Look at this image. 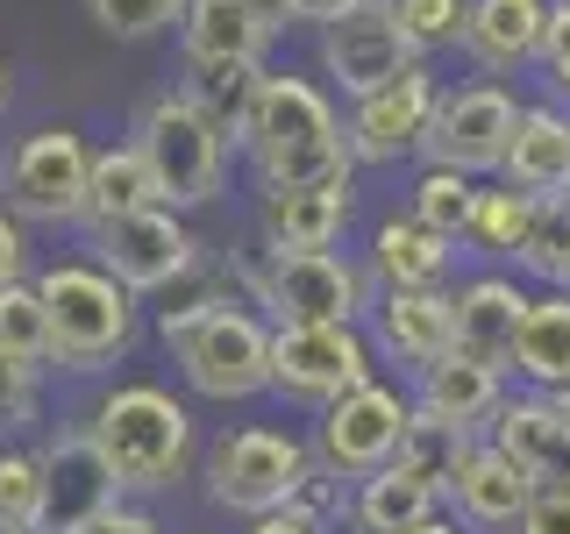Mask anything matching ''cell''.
I'll return each mask as SVG.
<instances>
[{"mask_svg": "<svg viewBox=\"0 0 570 534\" xmlns=\"http://www.w3.org/2000/svg\"><path fill=\"white\" fill-rule=\"evenodd\" d=\"M79 427L107 456L121 498H142V506L178 492L200 463V414L165 378H100V392L79 406Z\"/></svg>", "mask_w": 570, "mask_h": 534, "instance_id": "1", "label": "cell"}, {"mask_svg": "<svg viewBox=\"0 0 570 534\" xmlns=\"http://www.w3.org/2000/svg\"><path fill=\"white\" fill-rule=\"evenodd\" d=\"M236 165L249 171V192L356 178L350 142H343V100L314 71H264L257 100H249L236 129Z\"/></svg>", "mask_w": 570, "mask_h": 534, "instance_id": "2", "label": "cell"}, {"mask_svg": "<svg viewBox=\"0 0 570 534\" xmlns=\"http://www.w3.org/2000/svg\"><path fill=\"white\" fill-rule=\"evenodd\" d=\"M29 285L43 293V314H50V370L58 378H115L121 364L136 356L142 328V299L121 285L115 271H100L86 249H65V257L36 264Z\"/></svg>", "mask_w": 570, "mask_h": 534, "instance_id": "3", "label": "cell"}, {"mask_svg": "<svg viewBox=\"0 0 570 534\" xmlns=\"http://www.w3.org/2000/svg\"><path fill=\"white\" fill-rule=\"evenodd\" d=\"M222 264H228V278H236V293L272 320V328H364L371 299H379L364 257H350V249L272 257V249L249 236L243 249H228Z\"/></svg>", "mask_w": 570, "mask_h": 534, "instance_id": "4", "label": "cell"}, {"mask_svg": "<svg viewBox=\"0 0 570 534\" xmlns=\"http://www.w3.org/2000/svg\"><path fill=\"white\" fill-rule=\"evenodd\" d=\"M129 142L142 150V165L157 178V200L178 214H207L228 200V178H236V136L207 115L186 86H157L136 107Z\"/></svg>", "mask_w": 570, "mask_h": 534, "instance_id": "5", "label": "cell"}, {"mask_svg": "<svg viewBox=\"0 0 570 534\" xmlns=\"http://www.w3.org/2000/svg\"><path fill=\"white\" fill-rule=\"evenodd\" d=\"M314 449H307V427H278V421H236L200 449V492L214 513L228 521H257V513L293 506V492L307 485Z\"/></svg>", "mask_w": 570, "mask_h": 534, "instance_id": "6", "label": "cell"}, {"mask_svg": "<svg viewBox=\"0 0 570 534\" xmlns=\"http://www.w3.org/2000/svg\"><path fill=\"white\" fill-rule=\"evenodd\" d=\"M171 349L178 392L200 406H257L272 399V320L249 299H228L207 320H193Z\"/></svg>", "mask_w": 570, "mask_h": 534, "instance_id": "7", "label": "cell"}, {"mask_svg": "<svg viewBox=\"0 0 570 534\" xmlns=\"http://www.w3.org/2000/svg\"><path fill=\"white\" fill-rule=\"evenodd\" d=\"M86 171H94V136L79 121H36L0 150V207L22 228H86Z\"/></svg>", "mask_w": 570, "mask_h": 534, "instance_id": "8", "label": "cell"}, {"mask_svg": "<svg viewBox=\"0 0 570 534\" xmlns=\"http://www.w3.org/2000/svg\"><path fill=\"white\" fill-rule=\"evenodd\" d=\"M406 427H414V392H406V378H385L379 370V378H364L356 392H343L335 406L307 414V449L335 477H371L385 463H400Z\"/></svg>", "mask_w": 570, "mask_h": 534, "instance_id": "9", "label": "cell"}, {"mask_svg": "<svg viewBox=\"0 0 570 534\" xmlns=\"http://www.w3.org/2000/svg\"><path fill=\"white\" fill-rule=\"evenodd\" d=\"M79 249L100 271H115L136 299H157L178 271H193V264L207 257L193 214H178V207H142V214H115V221H86Z\"/></svg>", "mask_w": 570, "mask_h": 534, "instance_id": "10", "label": "cell"}, {"mask_svg": "<svg viewBox=\"0 0 570 534\" xmlns=\"http://www.w3.org/2000/svg\"><path fill=\"white\" fill-rule=\"evenodd\" d=\"M442 71L414 58L400 79L371 86L364 100H343V142H350V165L356 171H392V165H421V136L435 121L442 100Z\"/></svg>", "mask_w": 570, "mask_h": 534, "instance_id": "11", "label": "cell"}, {"mask_svg": "<svg viewBox=\"0 0 570 534\" xmlns=\"http://www.w3.org/2000/svg\"><path fill=\"white\" fill-rule=\"evenodd\" d=\"M513 121H521V93H513L507 79L442 86L435 121H428V136H421V165H450L463 178H499Z\"/></svg>", "mask_w": 570, "mask_h": 534, "instance_id": "12", "label": "cell"}, {"mask_svg": "<svg viewBox=\"0 0 570 534\" xmlns=\"http://www.w3.org/2000/svg\"><path fill=\"white\" fill-rule=\"evenodd\" d=\"M364 378H379L364 328H272V399L293 414H321Z\"/></svg>", "mask_w": 570, "mask_h": 534, "instance_id": "13", "label": "cell"}, {"mask_svg": "<svg viewBox=\"0 0 570 534\" xmlns=\"http://www.w3.org/2000/svg\"><path fill=\"white\" fill-rule=\"evenodd\" d=\"M406 65H414V43L400 36L392 0H350L343 14H328L314 29V79L335 100H364L371 86L400 79Z\"/></svg>", "mask_w": 570, "mask_h": 534, "instance_id": "14", "label": "cell"}, {"mask_svg": "<svg viewBox=\"0 0 570 534\" xmlns=\"http://www.w3.org/2000/svg\"><path fill=\"white\" fill-rule=\"evenodd\" d=\"M36 463H43V534H79L107 506H121V485L94 449V435L79 427V414L36 435Z\"/></svg>", "mask_w": 570, "mask_h": 534, "instance_id": "15", "label": "cell"}, {"mask_svg": "<svg viewBox=\"0 0 570 534\" xmlns=\"http://www.w3.org/2000/svg\"><path fill=\"white\" fill-rule=\"evenodd\" d=\"M371 356H379L385 378H414L435 356L456 349V314H450V285H400V293H379L364 314Z\"/></svg>", "mask_w": 570, "mask_h": 534, "instance_id": "16", "label": "cell"}, {"mask_svg": "<svg viewBox=\"0 0 570 534\" xmlns=\"http://www.w3.org/2000/svg\"><path fill=\"white\" fill-rule=\"evenodd\" d=\"M356 228V178H328V186H272L257 192L249 236L272 257H307V249H343Z\"/></svg>", "mask_w": 570, "mask_h": 534, "instance_id": "17", "label": "cell"}, {"mask_svg": "<svg viewBox=\"0 0 570 534\" xmlns=\"http://www.w3.org/2000/svg\"><path fill=\"white\" fill-rule=\"evenodd\" d=\"M534 285L507 264H485V271H463L450 285V314H456V349L478 356V364L507 370L513 364V335H521V314H528Z\"/></svg>", "mask_w": 570, "mask_h": 534, "instance_id": "18", "label": "cell"}, {"mask_svg": "<svg viewBox=\"0 0 570 534\" xmlns=\"http://www.w3.org/2000/svg\"><path fill=\"white\" fill-rule=\"evenodd\" d=\"M528 506H534V477L513 456H499L492 442H471V456H463L456 477L442 485V513L471 534H513Z\"/></svg>", "mask_w": 570, "mask_h": 534, "instance_id": "19", "label": "cell"}, {"mask_svg": "<svg viewBox=\"0 0 570 534\" xmlns=\"http://www.w3.org/2000/svg\"><path fill=\"white\" fill-rule=\"evenodd\" d=\"M485 442L499 456L521 463V471L534 477V492H570V421L557 414L549 392H521V385H513L507 399H499Z\"/></svg>", "mask_w": 570, "mask_h": 534, "instance_id": "20", "label": "cell"}, {"mask_svg": "<svg viewBox=\"0 0 570 534\" xmlns=\"http://www.w3.org/2000/svg\"><path fill=\"white\" fill-rule=\"evenodd\" d=\"M549 0H463V65L478 79H521L542 58Z\"/></svg>", "mask_w": 570, "mask_h": 534, "instance_id": "21", "label": "cell"}, {"mask_svg": "<svg viewBox=\"0 0 570 534\" xmlns=\"http://www.w3.org/2000/svg\"><path fill=\"white\" fill-rule=\"evenodd\" d=\"M406 392H414V414L428 421H442V427H463V435H485L492 414H499V399L513 392L507 370H492V364H478V356H435L428 370H414L406 378Z\"/></svg>", "mask_w": 570, "mask_h": 534, "instance_id": "22", "label": "cell"}, {"mask_svg": "<svg viewBox=\"0 0 570 534\" xmlns=\"http://www.w3.org/2000/svg\"><path fill=\"white\" fill-rule=\"evenodd\" d=\"M456 249L463 243L435 236V228L414 221L406 207H392L364 236V271H371L379 293H400V285H456Z\"/></svg>", "mask_w": 570, "mask_h": 534, "instance_id": "23", "label": "cell"}, {"mask_svg": "<svg viewBox=\"0 0 570 534\" xmlns=\"http://www.w3.org/2000/svg\"><path fill=\"white\" fill-rule=\"evenodd\" d=\"M499 186L528 192V200H557L570 192V107L563 100H521V121H513L507 165H499Z\"/></svg>", "mask_w": 570, "mask_h": 534, "instance_id": "24", "label": "cell"}, {"mask_svg": "<svg viewBox=\"0 0 570 534\" xmlns=\"http://www.w3.org/2000/svg\"><path fill=\"white\" fill-rule=\"evenodd\" d=\"M278 36L249 14V0H186L178 14V58L186 65H264Z\"/></svg>", "mask_w": 570, "mask_h": 534, "instance_id": "25", "label": "cell"}, {"mask_svg": "<svg viewBox=\"0 0 570 534\" xmlns=\"http://www.w3.org/2000/svg\"><path fill=\"white\" fill-rule=\"evenodd\" d=\"M442 513V492L406 463H385L371 477H350V506H343V534H406Z\"/></svg>", "mask_w": 570, "mask_h": 534, "instance_id": "26", "label": "cell"}, {"mask_svg": "<svg viewBox=\"0 0 570 534\" xmlns=\"http://www.w3.org/2000/svg\"><path fill=\"white\" fill-rule=\"evenodd\" d=\"M507 378L521 392H557L570 385V293L563 285H534L521 335H513V364Z\"/></svg>", "mask_w": 570, "mask_h": 534, "instance_id": "27", "label": "cell"}, {"mask_svg": "<svg viewBox=\"0 0 570 534\" xmlns=\"http://www.w3.org/2000/svg\"><path fill=\"white\" fill-rule=\"evenodd\" d=\"M228 299H243V293H236V278H228L222 249H207V257L193 264V271H178L157 299H142V314H150V335H157V343H178L193 320H207L214 307H228Z\"/></svg>", "mask_w": 570, "mask_h": 534, "instance_id": "28", "label": "cell"}, {"mask_svg": "<svg viewBox=\"0 0 570 534\" xmlns=\"http://www.w3.org/2000/svg\"><path fill=\"white\" fill-rule=\"evenodd\" d=\"M142 207H165L157 200V178L142 165V150L129 136L94 142V171H86V221H115V214H142Z\"/></svg>", "mask_w": 570, "mask_h": 534, "instance_id": "29", "label": "cell"}, {"mask_svg": "<svg viewBox=\"0 0 570 534\" xmlns=\"http://www.w3.org/2000/svg\"><path fill=\"white\" fill-rule=\"evenodd\" d=\"M534 207L542 200H528V192L485 178V186H478V207H471V228H463V249H478L485 264H507L513 271V257H521V243L534 228Z\"/></svg>", "mask_w": 570, "mask_h": 534, "instance_id": "30", "label": "cell"}, {"mask_svg": "<svg viewBox=\"0 0 570 534\" xmlns=\"http://www.w3.org/2000/svg\"><path fill=\"white\" fill-rule=\"evenodd\" d=\"M478 186H485V178H463V171H450V165H414V178H406V214H414V221H428L435 236L463 243L471 207H478Z\"/></svg>", "mask_w": 570, "mask_h": 534, "instance_id": "31", "label": "cell"}, {"mask_svg": "<svg viewBox=\"0 0 570 534\" xmlns=\"http://www.w3.org/2000/svg\"><path fill=\"white\" fill-rule=\"evenodd\" d=\"M50 414V370L0 349V442H36Z\"/></svg>", "mask_w": 570, "mask_h": 534, "instance_id": "32", "label": "cell"}, {"mask_svg": "<svg viewBox=\"0 0 570 534\" xmlns=\"http://www.w3.org/2000/svg\"><path fill=\"white\" fill-rule=\"evenodd\" d=\"M264 71H272V65H186V79H178V86H186V93L200 100L228 136H236L243 115H249V100H257V79H264Z\"/></svg>", "mask_w": 570, "mask_h": 534, "instance_id": "33", "label": "cell"}, {"mask_svg": "<svg viewBox=\"0 0 570 534\" xmlns=\"http://www.w3.org/2000/svg\"><path fill=\"white\" fill-rule=\"evenodd\" d=\"M513 271L528 285H563L570 278V192L534 207V228H528L521 257H513Z\"/></svg>", "mask_w": 570, "mask_h": 534, "instance_id": "34", "label": "cell"}, {"mask_svg": "<svg viewBox=\"0 0 570 534\" xmlns=\"http://www.w3.org/2000/svg\"><path fill=\"white\" fill-rule=\"evenodd\" d=\"M86 22L115 43H157V36H178V14L186 0H79Z\"/></svg>", "mask_w": 570, "mask_h": 534, "instance_id": "35", "label": "cell"}, {"mask_svg": "<svg viewBox=\"0 0 570 534\" xmlns=\"http://www.w3.org/2000/svg\"><path fill=\"white\" fill-rule=\"evenodd\" d=\"M471 442H485V435H463V427H442V421L414 414V427H406V442H400V463H406V471H421L428 485L442 492L456 477V463L471 456Z\"/></svg>", "mask_w": 570, "mask_h": 534, "instance_id": "36", "label": "cell"}, {"mask_svg": "<svg viewBox=\"0 0 570 534\" xmlns=\"http://www.w3.org/2000/svg\"><path fill=\"white\" fill-rule=\"evenodd\" d=\"M0 349L8 356H29V364L50 370V314H43V293L22 278V285H0Z\"/></svg>", "mask_w": 570, "mask_h": 534, "instance_id": "37", "label": "cell"}, {"mask_svg": "<svg viewBox=\"0 0 570 534\" xmlns=\"http://www.w3.org/2000/svg\"><path fill=\"white\" fill-rule=\"evenodd\" d=\"M0 513L43 534V463H36V442H0Z\"/></svg>", "mask_w": 570, "mask_h": 534, "instance_id": "38", "label": "cell"}, {"mask_svg": "<svg viewBox=\"0 0 570 534\" xmlns=\"http://www.w3.org/2000/svg\"><path fill=\"white\" fill-rule=\"evenodd\" d=\"M392 14H400V36L414 43V58L428 65L463 43V0H392Z\"/></svg>", "mask_w": 570, "mask_h": 534, "instance_id": "39", "label": "cell"}, {"mask_svg": "<svg viewBox=\"0 0 570 534\" xmlns=\"http://www.w3.org/2000/svg\"><path fill=\"white\" fill-rule=\"evenodd\" d=\"M534 71H542L549 100L570 107V0H549V29H542V58H534Z\"/></svg>", "mask_w": 570, "mask_h": 534, "instance_id": "40", "label": "cell"}, {"mask_svg": "<svg viewBox=\"0 0 570 534\" xmlns=\"http://www.w3.org/2000/svg\"><path fill=\"white\" fill-rule=\"evenodd\" d=\"M29 271H36V243H29V228L0 207V285H22Z\"/></svg>", "mask_w": 570, "mask_h": 534, "instance_id": "41", "label": "cell"}, {"mask_svg": "<svg viewBox=\"0 0 570 534\" xmlns=\"http://www.w3.org/2000/svg\"><path fill=\"white\" fill-rule=\"evenodd\" d=\"M79 534H165V521H157L142 498H121V506H107L100 521H86Z\"/></svg>", "mask_w": 570, "mask_h": 534, "instance_id": "42", "label": "cell"}, {"mask_svg": "<svg viewBox=\"0 0 570 534\" xmlns=\"http://www.w3.org/2000/svg\"><path fill=\"white\" fill-rule=\"evenodd\" d=\"M513 534H570V492H534V506L521 513Z\"/></svg>", "mask_w": 570, "mask_h": 534, "instance_id": "43", "label": "cell"}, {"mask_svg": "<svg viewBox=\"0 0 570 534\" xmlns=\"http://www.w3.org/2000/svg\"><path fill=\"white\" fill-rule=\"evenodd\" d=\"M243 534H328V527L307 521L299 506H278V513H257V521H243Z\"/></svg>", "mask_w": 570, "mask_h": 534, "instance_id": "44", "label": "cell"}, {"mask_svg": "<svg viewBox=\"0 0 570 534\" xmlns=\"http://www.w3.org/2000/svg\"><path fill=\"white\" fill-rule=\"evenodd\" d=\"M249 14H257V22L272 29V36H285V29H293V0H249Z\"/></svg>", "mask_w": 570, "mask_h": 534, "instance_id": "45", "label": "cell"}, {"mask_svg": "<svg viewBox=\"0 0 570 534\" xmlns=\"http://www.w3.org/2000/svg\"><path fill=\"white\" fill-rule=\"evenodd\" d=\"M343 8H350V0H293V22H314L321 29L328 14H343Z\"/></svg>", "mask_w": 570, "mask_h": 534, "instance_id": "46", "label": "cell"}, {"mask_svg": "<svg viewBox=\"0 0 570 534\" xmlns=\"http://www.w3.org/2000/svg\"><path fill=\"white\" fill-rule=\"evenodd\" d=\"M406 534H471V527H456L450 513H435V521H421V527H406Z\"/></svg>", "mask_w": 570, "mask_h": 534, "instance_id": "47", "label": "cell"}, {"mask_svg": "<svg viewBox=\"0 0 570 534\" xmlns=\"http://www.w3.org/2000/svg\"><path fill=\"white\" fill-rule=\"evenodd\" d=\"M8 100H14V71H8V58H0V115H8Z\"/></svg>", "mask_w": 570, "mask_h": 534, "instance_id": "48", "label": "cell"}, {"mask_svg": "<svg viewBox=\"0 0 570 534\" xmlns=\"http://www.w3.org/2000/svg\"><path fill=\"white\" fill-rule=\"evenodd\" d=\"M549 399H557V414L570 421V385H557V392H549Z\"/></svg>", "mask_w": 570, "mask_h": 534, "instance_id": "49", "label": "cell"}, {"mask_svg": "<svg viewBox=\"0 0 570 534\" xmlns=\"http://www.w3.org/2000/svg\"><path fill=\"white\" fill-rule=\"evenodd\" d=\"M0 534H36V527H22V521H8V513H0Z\"/></svg>", "mask_w": 570, "mask_h": 534, "instance_id": "50", "label": "cell"}, {"mask_svg": "<svg viewBox=\"0 0 570 534\" xmlns=\"http://www.w3.org/2000/svg\"><path fill=\"white\" fill-rule=\"evenodd\" d=\"M563 293H570V278H563Z\"/></svg>", "mask_w": 570, "mask_h": 534, "instance_id": "51", "label": "cell"}]
</instances>
